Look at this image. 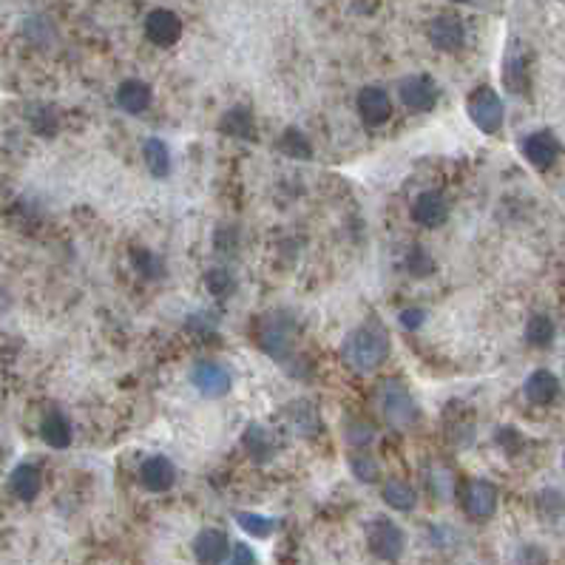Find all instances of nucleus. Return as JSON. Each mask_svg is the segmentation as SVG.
<instances>
[{
  "mask_svg": "<svg viewBox=\"0 0 565 565\" xmlns=\"http://www.w3.org/2000/svg\"><path fill=\"white\" fill-rule=\"evenodd\" d=\"M389 356V333L378 321H367L356 327L344 341V361L356 372L378 369Z\"/></svg>",
  "mask_w": 565,
  "mask_h": 565,
  "instance_id": "nucleus-1",
  "label": "nucleus"
},
{
  "mask_svg": "<svg viewBox=\"0 0 565 565\" xmlns=\"http://www.w3.org/2000/svg\"><path fill=\"white\" fill-rule=\"evenodd\" d=\"M466 111L483 134H498L503 126V100L498 97V91L489 86H480L478 91L469 94Z\"/></svg>",
  "mask_w": 565,
  "mask_h": 565,
  "instance_id": "nucleus-2",
  "label": "nucleus"
},
{
  "mask_svg": "<svg viewBox=\"0 0 565 565\" xmlns=\"http://www.w3.org/2000/svg\"><path fill=\"white\" fill-rule=\"evenodd\" d=\"M293 333H296V324L285 313H270L262 318V324H258L256 338H258V347H262L267 356L281 358L293 344Z\"/></svg>",
  "mask_w": 565,
  "mask_h": 565,
  "instance_id": "nucleus-3",
  "label": "nucleus"
},
{
  "mask_svg": "<svg viewBox=\"0 0 565 565\" xmlns=\"http://www.w3.org/2000/svg\"><path fill=\"white\" fill-rule=\"evenodd\" d=\"M367 546L375 557L381 560H398L404 554V531L398 529L387 517H375V520L367 526Z\"/></svg>",
  "mask_w": 565,
  "mask_h": 565,
  "instance_id": "nucleus-4",
  "label": "nucleus"
},
{
  "mask_svg": "<svg viewBox=\"0 0 565 565\" xmlns=\"http://www.w3.org/2000/svg\"><path fill=\"white\" fill-rule=\"evenodd\" d=\"M381 409L387 415L389 423H395V427H412V423L418 420V407L412 401V395L404 384L398 381H389L381 387Z\"/></svg>",
  "mask_w": 565,
  "mask_h": 565,
  "instance_id": "nucleus-5",
  "label": "nucleus"
},
{
  "mask_svg": "<svg viewBox=\"0 0 565 565\" xmlns=\"http://www.w3.org/2000/svg\"><path fill=\"white\" fill-rule=\"evenodd\" d=\"M398 94H401V103L409 108V111H429L435 108L438 103V83L427 75H412L401 83V88H398Z\"/></svg>",
  "mask_w": 565,
  "mask_h": 565,
  "instance_id": "nucleus-6",
  "label": "nucleus"
},
{
  "mask_svg": "<svg viewBox=\"0 0 565 565\" xmlns=\"http://www.w3.org/2000/svg\"><path fill=\"white\" fill-rule=\"evenodd\" d=\"M194 557L199 565H225V560L230 557L227 534L219 529H202L194 537Z\"/></svg>",
  "mask_w": 565,
  "mask_h": 565,
  "instance_id": "nucleus-7",
  "label": "nucleus"
},
{
  "mask_svg": "<svg viewBox=\"0 0 565 565\" xmlns=\"http://www.w3.org/2000/svg\"><path fill=\"white\" fill-rule=\"evenodd\" d=\"M358 114L361 120L369 126V128H378L389 120L392 114V103H389V94L378 86H367L358 91Z\"/></svg>",
  "mask_w": 565,
  "mask_h": 565,
  "instance_id": "nucleus-8",
  "label": "nucleus"
},
{
  "mask_svg": "<svg viewBox=\"0 0 565 565\" xmlns=\"http://www.w3.org/2000/svg\"><path fill=\"white\" fill-rule=\"evenodd\" d=\"M523 154L534 168L546 171L560 156V139L551 131H534L523 139Z\"/></svg>",
  "mask_w": 565,
  "mask_h": 565,
  "instance_id": "nucleus-9",
  "label": "nucleus"
},
{
  "mask_svg": "<svg viewBox=\"0 0 565 565\" xmlns=\"http://www.w3.org/2000/svg\"><path fill=\"white\" fill-rule=\"evenodd\" d=\"M191 381H194V387H197L202 395H207V398H222V395L230 389V375H227V369H225L222 364H217V361H199V364H194V369H191Z\"/></svg>",
  "mask_w": 565,
  "mask_h": 565,
  "instance_id": "nucleus-10",
  "label": "nucleus"
},
{
  "mask_svg": "<svg viewBox=\"0 0 565 565\" xmlns=\"http://www.w3.org/2000/svg\"><path fill=\"white\" fill-rule=\"evenodd\" d=\"M182 35V23L174 12L168 9H154L148 17H146V37L154 43V45H162V49H168L174 45Z\"/></svg>",
  "mask_w": 565,
  "mask_h": 565,
  "instance_id": "nucleus-11",
  "label": "nucleus"
},
{
  "mask_svg": "<svg viewBox=\"0 0 565 565\" xmlns=\"http://www.w3.org/2000/svg\"><path fill=\"white\" fill-rule=\"evenodd\" d=\"M429 40L438 52H458L463 40H466V32H463V23L460 17L455 15H440L429 23Z\"/></svg>",
  "mask_w": 565,
  "mask_h": 565,
  "instance_id": "nucleus-12",
  "label": "nucleus"
},
{
  "mask_svg": "<svg viewBox=\"0 0 565 565\" xmlns=\"http://www.w3.org/2000/svg\"><path fill=\"white\" fill-rule=\"evenodd\" d=\"M139 483H143L148 491H168L177 483V469L168 458L154 455L139 466Z\"/></svg>",
  "mask_w": 565,
  "mask_h": 565,
  "instance_id": "nucleus-13",
  "label": "nucleus"
},
{
  "mask_svg": "<svg viewBox=\"0 0 565 565\" xmlns=\"http://www.w3.org/2000/svg\"><path fill=\"white\" fill-rule=\"evenodd\" d=\"M446 217H449V205H446V199L440 194H420L412 205V219L420 225V227H440L446 222Z\"/></svg>",
  "mask_w": 565,
  "mask_h": 565,
  "instance_id": "nucleus-14",
  "label": "nucleus"
},
{
  "mask_svg": "<svg viewBox=\"0 0 565 565\" xmlns=\"http://www.w3.org/2000/svg\"><path fill=\"white\" fill-rule=\"evenodd\" d=\"M498 509V489H494L489 480H475L466 491V511L475 520H489Z\"/></svg>",
  "mask_w": 565,
  "mask_h": 565,
  "instance_id": "nucleus-15",
  "label": "nucleus"
},
{
  "mask_svg": "<svg viewBox=\"0 0 565 565\" xmlns=\"http://www.w3.org/2000/svg\"><path fill=\"white\" fill-rule=\"evenodd\" d=\"M523 392H526V398H529L531 404L546 407V404H551L554 398L560 395V381H557V375H554V372H549V369H537V372H531L529 378H526Z\"/></svg>",
  "mask_w": 565,
  "mask_h": 565,
  "instance_id": "nucleus-16",
  "label": "nucleus"
},
{
  "mask_svg": "<svg viewBox=\"0 0 565 565\" xmlns=\"http://www.w3.org/2000/svg\"><path fill=\"white\" fill-rule=\"evenodd\" d=\"M222 131L227 136L245 139V143H256V139H258L256 120H253L250 108H245V106H233V108L225 111V116H222Z\"/></svg>",
  "mask_w": 565,
  "mask_h": 565,
  "instance_id": "nucleus-17",
  "label": "nucleus"
},
{
  "mask_svg": "<svg viewBox=\"0 0 565 565\" xmlns=\"http://www.w3.org/2000/svg\"><path fill=\"white\" fill-rule=\"evenodd\" d=\"M116 106L126 114H143L151 106V88L143 80H126L116 88Z\"/></svg>",
  "mask_w": 565,
  "mask_h": 565,
  "instance_id": "nucleus-18",
  "label": "nucleus"
},
{
  "mask_svg": "<svg viewBox=\"0 0 565 565\" xmlns=\"http://www.w3.org/2000/svg\"><path fill=\"white\" fill-rule=\"evenodd\" d=\"M12 491L15 498L23 500V503H32L37 494H40V486H43V478H40V469L32 466V463H20L15 472H12Z\"/></svg>",
  "mask_w": 565,
  "mask_h": 565,
  "instance_id": "nucleus-19",
  "label": "nucleus"
},
{
  "mask_svg": "<svg viewBox=\"0 0 565 565\" xmlns=\"http://www.w3.org/2000/svg\"><path fill=\"white\" fill-rule=\"evenodd\" d=\"M40 438L52 446V449H66L72 443V423L63 412H49L40 423Z\"/></svg>",
  "mask_w": 565,
  "mask_h": 565,
  "instance_id": "nucleus-20",
  "label": "nucleus"
},
{
  "mask_svg": "<svg viewBox=\"0 0 565 565\" xmlns=\"http://www.w3.org/2000/svg\"><path fill=\"white\" fill-rule=\"evenodd\" d=\"M143 159H146L148 171H151L154 177H159V179H162V177H168V171H171V151H168V146H165L159 136L146 139Z\"/></svg>",
  "mask_w": 565,
  "mask_h": 565,
  "instance_id": "nucleus-21",
  "label": "nucleus"
},
{
  "mask_svg": "<svg viewBox=\"0 0 565 565\" xmlns=\"http://www.w3.org/2000/svg\"><path fill=\"white\" fill-rule=\"evenodd\" d=\"M384 500L395 511H412L418 506V491L409 483H404V480H389L384 486Z\"/></svg>",
  "mask_w": 565,
  "mask_h": 565,
  "instance_id": "nucleus-22",
  "label": "nucleus"
},
{
  "mask_svg": "<svg viewBox=\"0 0 565 565\" xmlns=\"http://www.w3.org/2000/svg\"><path fill=\"white\" fill-rule=\"evenodd\" d=\"M245 446H247V452L262 463L273 455V440H270V432L265 427H258V423H253V427H247L245 432Z\"/></svg>",
  "mask_w": 565,
  "mask_h": 565,
  "instance_id": "nucleus-23",
  "label": "nucleus"
},
{
  "mask_svg": "<svg viewBox=\"0 0 565 565\" xmlns=\"http://www.w3.org/2000/svg\"><path fill=\"white\" fill-rule=\"evenodd\" d=\"M278 148L285 151L288 156H293V159H310V156H313V146H310V139L304 136L298 128H288L285 134H281V139H278Z\"/></svg>",
  "mask_w": 565,
  "mask_h": 565,
  "instance_id": "nucleus-24",
  "label": "nucleus"
},
{
  "mask_svg": "<svg viewBox=\"0 0 565 565\" xmlns=\"http://www.w3.org/2000/svg\"><path fill=\"white\" fill-rule=\"evenodd\" d=\"M205 288H207L210 296L227 298L233 290H237V278H233V273L227 267H210L205 273Z\"/></svg>",
  "mask_w": 565,
  "mask_h": 565,
  "instance_id": "nucleus-25",
  "label": "nucleus"
},
{
  "mask_svg": "<svg viewBox=\"0 0 565 565\" xmlns=\"http://www.w3.org/2000/svg\"><path fill=\"white\" fill-rule=\"evenodd\" d=\"M237 523L242 531H247L250 537H258L265 540L276 531V520H270V517H262V514H253V511H239L237 514Z\"/></svg>",
  "mask_w": 565,
  "mask_h": 565,
  "instance_id": "nucleus-26",
  "label": "nucleus"
},
{
  "mask_svg": "<svg viewBox=\"0 0 565 565\" xmlns=\"http://www.w3.org/2000/svg\"><path fill=\"white\" fill-rule=\"evenodd\" d=\"M526 341L531 347H549L554 341V324L549 316H531L526 324Z\"/></svg>",
  "mask_w": 565,
  "mask_h": 565,
  "instance_id": "nucleus-27",
  "label": "nucleus"
},
{
  "mask_svg": "<svg viewBox=\"0 0 565 565\" xmlns=\"http://www.w3.org/2000/svg\"><path fill=\"white\" fill-rule=\"evenodd\" d=\"M349 469H352V475H356L361 483H378V478H381L378 460L369 458V455H352L349 458Z\"/></svg>",
  "mask_w": 565,
  "mask_h": 565,
  "instance_id": "nucleus-28",
  "label": "nucleus"
},
{
  "mask_svg": "<svg viewBox=\"0 0 565 565\" xmlns=\"http://www.w3.org/2000/svg\"><path fill=\"white\" fill-rule=\"evenodd\" d=\"M134 267L136 273L143 276V278H159L165 273V265H162V258L151 250H134Z\"/></svg>",
  "mask_w": 565,
  "mask_h": 565,
  "instance_id": "nucleus-29",
  "label": "nucleus"
},
{
  "mask_svg": "<svg viewBox=\"0 0 565 565\" xmlns=\"http://www.w3.org/2000/svg\"><path fill=\"white\" fill-rule=\"evenodd\" d=\"M29 120H32V128H35L37 134H43V136H52V134L57 131V126H60L55 108H49V106H37V108H32Z\"/></svg>",
  "mask_w": 565,
  "mask_h": 565,
  "instance_id": "nucleus-30",
  "label": "nucleus"
},
{
  "mask_svg": "<svg viewBox=\"0 0 565 565\" xmlns=\"http://www.w3.org/2000/svg\"><path fill=\"white\" fill-rule=\"evenodd\" d=\"M432 256L423 250L420 245H415L409 253H407V273L415 276V278H423V276H429L432 273Z\"/></svg>",
  "mask_w": 565,
  "mask_h": 565,
  "instance_id": "nucleus-31",
  "label": "nucleus"
},
{
  "mask_svg": "<svg viewBox=\"0 0 565 565\" xmlns=\"http://www.w3.org/2000/svg\"><path fill=\"white\" fill-rule=\"evenodd\" d=\"M503 80H506V86H509L511 91H523V88H526V63H523L520 55H509Z\"/></svg>",
  "mask_w": 565,
  "mask_h": 565,
  "instance_id": "nucleus-32",
  "label": "nucleus"
},
{
  "mask_svg": "<svg viewBox=\"0 0 565 565\" xmlns=\"http://www.w3.org/2000/svg\"><path fill=\"white\" fill-rule=\"evenodd\" d=\"M347 438H349V443H369V440H372V427H369V423L356 420V423H352V427L347 429Z\"/></svg>",
  "mask_w": 565,
  "mask_h": 565,
  "instance_id": "nucleus-33",
  "label": "nucleus"
},
{
  "mask_svg": "<svg viewBox=\"0 0 565 565\" xmlns=\"http://www.w3.org/2000/svg\"><path fill=\"white\" fill-rule=\"evenodd\" d=\"M423 321H427V313H423L420 308H409V310L401 313V327L404 329H418Z\"/></svg>",
  "mask_w": 565,
  "mask_h": 565,
  "instance_id": "nucleus-34",
  "label": "nucleus"
},
{
  "mask_svg": "<svg viewBox=\"0 0 565 565\" xmlns=\"http://www.w3.org/2000/svg\"><path fill=\"white\" fill-rule=\"evenodd\" d=\"M227 565H256V554H253V549H247L245 543L242 546H237L230 551V562Z\"/></svg>",
  "mask_w": 565,
  "mask_h": 565,
  "instance_id": "nucleus-35",
  "label": "nucleus"
},
{
  "mask_svg": "<svg viewBox=\"0 0 565 565\" xmlns=\"http://www.w3.org/2000/svg\"><path fill=\"white\" fill-rule=\"evenodd\" d=\"M455 4H469V0H455Z\"/></svg>",
  "mask_w": 565,
  "mask_h": 565,
  "instance_id": "nucleus-36",
  "label": "nucleus"
}]
</instances>
